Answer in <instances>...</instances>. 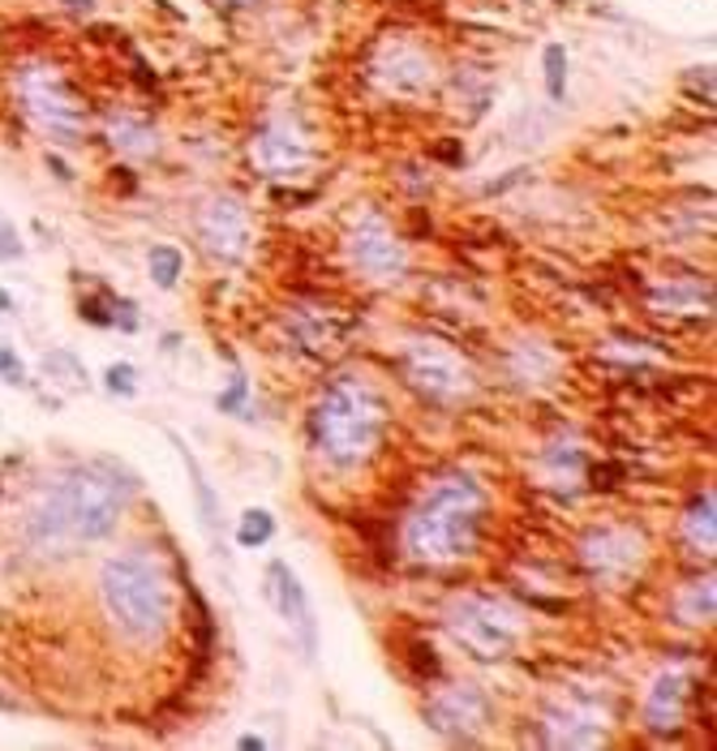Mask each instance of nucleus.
<instances>
[{
    "label": "nucleus",
    "instance_id": "23",
    "mask_svg": "<svg viewBox=\"0 0 717 751\" xmlns=\"http://www.w3.org/2000/svg\"><path fill=\"white\" fill-rule=\"evenodd\" d=\"M0 383H9V387H26V365H22V356L13 353L9 344H0Z\"/></svg>",
    "mask_w": 717,
    "mask_h": 751
},
{
    "label": "nucleus",
    "instance_id": "19",
    "mask_svg": "<svg viewBox=\"0 0 717 751\" xmlns=\"http://www.w3.org/2000/svg\"><path fill=\"white\" fill-rule=\"evenodd\" d=\"M172 442L181 447V460H185V469H190V476H194V490H199V507H202V524H206V528H215V524H220V507H215V494H211V485H206V476H202L199 460L190 455V447H185V442H181L176 434H172Z\"/></svg>",
    "mask_w": 717,
    "mask_h": 751
},
{
    "label": "nucleus",
    "instance_id": "11",
    "mask_svg": "<svg viewBox=\"0 0 717 751\" xmlns=\"http://www.w3.org/2000/svg\"><path fill=\"white\" fill-rule=\"evenodd\" d=\"M426 717H430V726H435L439 734L464 739L469 730H481V726H485L490 705H485V696L473 691V687H456V691H442L439 700L426 709Z\"/></svg>",
    "mask_w": 717,
    "mask_h": 751
},
{
    "label": "nucleus",
    "instance_id": "26",
    "mask_svg": "<svg viewBox=\"0 0 717 751\" xmlns=\"http://www.w3.org/2000/svg\"><path fill=\"white\" fill-rule=\"evenodd\" d=\"M240 751H263L267 748V743H263V739H258V734H240V743H237Z\"/></svg>",
    "mask_w": 717,
    "mask_h": 751
},
{
    "label": "nucleus",
    "instance_id": "3",
    "mask_svg": "<svg viewBox=\"0 0 717 751\" xmlns=\"http://www.w3.org/2000/svg\"><path fill=\"white\" fill-rule=\"evenodd\" d=\"M383 430H387V408L361 378H340L322 391L314 408V442L331 464L353 469L370 460Z\"/></svg>",
    "mask_w": 717,
    "mask_h": 751
},
{
    "label": "nucleus",
    "instance_id": "1",
    "mask_svg": "<svg viewBox=\"0 0 717 751\" xmlns=\"http://www.w3.org/2000/svg\"><path fill=\"white\" fill-rule=\"evenodd\" d=\"M120 512L125 494L117 476L104 464H82L40 498V507L31 512V537L47 550H61L69 541H104L108 533H117Z\"/></svg>",
    "mask_w": 717,
    "mask_h": 751
},
{
    "label": "nucleus",
    "instance_id": "27",
    "mask_svg": "<svg viewBox=\"0 0 717 751\" xmlns=\"http://www.w3.org/2000/svg\"><path fill=\"white\" fill-rule=\"evenodd\" d=\"M9 310H13V297H9L4 288H0V314H9Z\"/></svg>",
    "mask_w": 717,
    "mask_h": 751
},
{
    "label": "nucleus",
    "instance_id": "13",
    "mask_svg": "<svg viewBox=\"0 0 717 751\" xmlns=\"http://www.w3.org/2000/svg\"><path fill=\"white\" fill-rule=\"evenodd\" d=\"M585 562L598 580H623L640 562V537L632 533H593L585 541Z\"/></svg>",
    "mask_w": 717,
    "mask_h": 751
},
{
    "label": "nucleus",
    "instance_id": "12",
    "mask_svg": "<svg viewBox=\"0 0 717 751\" xmlns=\"http://www.w3.org/2000/svg\"><path fill=\"white\" fill-rule=\"evenodd\" d=\"M254 151H258V163H263L267 172H276V176L297 172V168L310 163V147H306V138H301V129H297L292 120H271V125L258 133Z\"/></svg>",
    "mask_w": 717,
    "mask_h": 751
},
{
    "label": "nucleus",
    "instance_id": "29",
    "mask_svg": "<svg viewBox=\"0 0 717 751\" xmlns=\"http://www.w3.org/2000/svg\"><path fill=\"white\" fill-rule=\"evenodd\" d=\"M228 4H254V0H228Z\"/></svg>",
    "mask_w": 717,
    "mask_h": 751
},
{
    "label": "nucleus",
    "instance_id": "22",
    "mask_svg": "<svg viewBox=\"0 0 717 751\" xmlns=\"http://www.w3.org/2000/svg\"><path fill=\"white\" fill-rule=\"evenodd\" d=\"M104 383H108L113 396H133V391H138V369H133L129 361H120V365H113V369L104 374Z\"/></svg>",
    "mask_w": 717,
    "mask_h": 751
},
{
    "label": "nucleus",
    "instance_id": "8",
    "mask_svg": "<svg viewBox=\"0 0 717 751\" xmlns=\"http://www.w3.org/2000/svg\"><path fill=\"white\" fill-rule=\"evenodd\" d=\"M199 237L206 245V254L220 258V262L245 258V249H249V215H245V206L237 199H228V194L211 199L199 215Z\"/></svg>",
    "mask_w": 717,
    "mask_h": 751
},
{
    "label": "nucleus",
    "instance_id": "10",
    "mask_svg": "<svg viewBox=\"0 0 717 751\" xmlns=\"http://www.w3.org/2000/svg\"><path fill=\"white\" fill-rule=\"evenodd\" d=\"M374 74L378 82L392 90V95H421L435 86V65L421 47H408V43H387L374 61Z\"/></svg>",
    "mask_w": 717,
    "mask_h": 751
},
{
    "label": "nucleus",
    "instance_id": "25",
    "mask_svg": "<svg viewBox=\"0 0 717 751\" xmlns=\"http://www.w3.org/2000/svg\"><path fill=\"white\" fill-rule=\"evenodd\" d=\"M0 258H4V262H9V258H22V240H18L9 219H0Z\"/></svg>",
    "mask_w": 717,
    "mask_h": 751
},
{
    "label": "nucleus",
    "instance_id": "24",
    "mask_svg": "<svg viewBox=\"0 0 717 751\" xmlns=\"http://www.w3.org/2000/svg\"><path fill=\"white\" fill-rule=\"evenodd\" d=\"M245 396H249V383H245V378H233V387H228V391H224V396L215 399V404H220V412H240V404H245Z\"/></svg>",
    "mask_w": 717,
    "mask_h": 751
},
{
    "label": "nucleus",
    "instance_id": "20",
    "mask_svg": "<svg viewBox=\"0 0 717 751\" xmlns=\"http://www.w3.org/2000/svg\"><path fill=\"white\" fill-rule=\"evenodd\" d=\"M108 133H113V142H117L120 151H133V155H151L156 151V133L133 125V120H113Z\"/></svg>",
    "mask_w": 717,
    "mask_h": 751
},
{
    "label": "nucleus",
    "instance_id": "6",
    "mask_svg": "<svg viewBox=\"0 0 717 751\" xmlns=\"http://www.w3.org/2000/svg\"><path fill=\"white\" fill-rule=\"evenodd\" d=\"M447 627H451V635H456L473 657H481V662H499V657L512 648V640H516V627H512L507 610L494 605V601H485V597L456 601Z\"/></svg>",
    "mask_w": 717,
    "mask_h": 751
},
{
    "label": "nucleus",
    "instance_id": "18",
    "mask_svg": "<svg viewBox=\"0 0 717 751\" xmlns=\"http://www.w3.org/2000/svg\"><path fill=\"white\" fill-rule=\"evenodd\" d=\"M276 537V519H271V512H263V507H254V512L240 515L237 524V541L245 546V550H258V546H267Z\"/></svg>",
    "mask_w": 717,
    "mask_h": 751
},
{
    "label": "nucleus",
    "instance_id": "16",
    "mask_svg": "<svg viewBox=\"0 0 717 751\" xmlns=\"http://www.w3.org/2000/svg\"><path fill=\"white\" fill-rule=\"evenodd\" d=\"M714 512H717L714 490H705L700 498H692V507H687V519H683V533H687V541H692L696 550H705V554H714V546H717Z\"/></svg>",
    "mask_w": 717,
    "mask_h": 751
},
{
    "label": "nucleus",
    "instance_id": "28",
    "mask_svg": "<svg viewBox=\"0 0 717 751\" xmlns=\"http://www.w3.org/2000/svg\"><path fill=\"white\" fill-rule=\"evenodd\" d=\"M86 4H90V0H74V9H86Z\"/></svg>",
    "mask_w": 717,
    "mask_h": 751
},
{
    "label": "nucleus",
    "instance_id": "15",
    "mask_svg": "<svg viewBox=\"0 0 717 751\" xmlns=\"http://www.w3.org/2000/svg\"><path fill=\"white\" fill-rule=\"evenodd\" d=\"M683 700H687V683L683 674H662L644 700V721L653 734H675L678 721H683Z\"/></svg>",
    "mask_w": 717,
    "mask_h": 751
},
{
    "label": "nucleus",
    "instance_id": "7",
    "mask_svg": "<svg viewBox=\"0 0 717 751\" xmlns=\"http://www.w3.org/2000/svg\"><path fill=\"white\" fill-rule=\"evenodd\" d=\"M404 374H408V383L421 396L442 399V404L464 399L473 391V374L464 369V361H456L442 344H408L404 348Z\"/></svg>",
    "mask_w": 717,
    "mask_h": 751
},
{
    "label": "nucleus",
    "instance_id": "14",
    "mask_svg": "<svg viewBox=\"0 0 717 751\" xmlns=\"http://www.w3.org/2000/svg\"><path fill=\"white\" fill-rule=\"evenodd\" d=\"M267 580H271V597H276V610L301 632L306 640V648H314V614H310V597L301 589V580H297V571L288 567V562H271V571H267Z\"/></svg>",
    "mask_w": 717,
    "mask_h": 751
},
{
    "label": "nucleus",
    "instance_id": "5",
    "mask_svg": "<svg viewBox=\"0 0 717 751\" xmlns=\"http://www.w3.org/2000/svg\"><path fill=\"white\" fill-rule=\"evenodd\" d=\"M18 99L22 112L40 125L47 138L56 142H78L86 129V104L78 99V90L65 82L61 69L52 65H31L18 78Z\"/></svg>",
    "mask_w": 717,
    "mask_h": 751
},
{
    "label": "nucleus",
    "instance_id": "9",
    "mask_svg": "<svg viewBox=\"0 0 717 751\" xmlns=\"http://www.w3.org/2000/svg\"><path fill=\"white\" fill-rule=\"evenodd\" d=\"M349 254H353V262H357L365 276L374 279H396L404 276V245L392 237V228L378 219V215H365L357 224V233L349 240Z\"/></svg>",
    "mask_w": 717,
    "mask_h": 751
},
{
    "label": "nucleus",
    "instance_id": "21",
    "mask_svg": "<svg viewBox=\"0 0 717 751\" xmlns=\"http://www.w3.org/2000/svg\"><path fill=\"white\" fill-rule=\"evenodd\" d=\"M185 271V258H181V249L176 245H156L151 249V279L160 283V288H172L176 279Z\"/></svg>",
    "mask_w": 717,
    "mask_h": 751
},
{
    "label": "nucleus",
    "instance_id": "17",
    "mask_svg": "<svg viewBox=\"0 0 717 751\" xmlns=\"http://www.w3.org/2000/svg\"><path fill=\"white\" fill-rule=\"evenodd\" d=\"M542 74H546V95L563 104L567 99V47L563 43H546L542 52Z\"/></svg>",
    "mask_w": 717,
    "mask_h": 751
},
{
    "label": "nucleus",
    "instance_id": "4",
    "mask_svg": "<svg viewBox=\"0 0 717 751\" xmlns=\"http://www.w3.org/2000/svg\"><path fill=\"white\" fill-rule=\"evenodd\" d=\"M99 593H104L108 619L129 640H156L172 619V589L163 580L160 562L138 550L117 554V558L104 562Z\"/></svg>",
    "mask_w": 717,
    "mask_h": 751
},
{
    "label": "nucleus",
    "instance_id": "2",
    "mask_svg": "<svg viewBox=\"0 0 717 751\" xmlns=\"http://www.w3.org/2000/svg\"><path fill=\"white\" fill-rule=\"evenodd\" d=\"M485 490L473 476H447L404 528L408 554L421 562H456L478 550Z\"/></svg>",
    "mask_w": 717,
    "mask_h": 751
}]
</instances>
